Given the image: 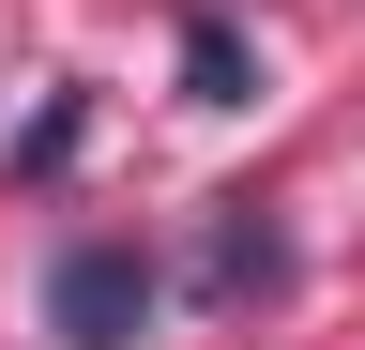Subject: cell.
Instances as JSON below:
<instances>
[{
  "label": "cell",
  "mask_w": 365,
  "mask_h": 350,
  "mask_svg": "<svg viewBox=\"0 0 365 350\" xmlns=\"http://www.w3.org/2000/svg\"><path fill=\"white\" fill-rule=\"evenodd\" d=\"M182 107H244V31L228 16H182Z\"/></svg>",
  "instance_id": "3"
},
{
  "label": "cell",
  "mask_w": 365,
  "mask_h": 350,
  "mask_svg": "<svg viewBox=\"0 0 365 350\" xmlns=\"http://www.w3.org/2000/svg\"><path fill=\"white\" fill-rule=\"evenodd\" d=\"M153 304H168V274H153L137 244H107V229L46 259V335H61V350H137Z\"/></svg>",
  "instance_id": "1"
},
{
  "label": "cell",
  "mask_w": 365,
  "mask_h": 350,
  "mask_svg": "<svg viewBox=\"0 0 365 350\" xmlns=\"http://www.w3.org/2000/svg\"><path fill=\"white\" fill-rule=\"evenodd\" d=\"M182 289H198V304H274V289H289V229H274L259 198H228L198 229V259H182Z\"/></svg>",
  "instance_id": "2"
}]
</instances>
